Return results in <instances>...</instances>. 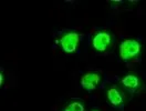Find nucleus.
<instances>
[{"mask_svg":"<svg viewBox=\"0 0 146 111\" xmlns=\"http://www.w3.org/2000/svg\"><path fill=\"white\" fill-rule=\"evenodd\" d=\"M141 52H142V45L135 39H125L119 45V57L125 62L134 60L141 55Z\"/></svg>","mask_w":146,"mask_h":111,"instance_id":"f257e3e1","label":"nucleus"},{"mask_svg":"<svg viewBox=\"0 0 146 111\" xmlns=\"http://www.w3.org/2000/svg\"><path fill=\"white\" fill-rule=\"evenodd\" d=\"M80 43V35L76 32H68L60 39V45L64 52L72 53L75 52Z\"/></svg>","mask_w":146,"mask_h":111,"instance_id":"f03ea898","label":"nucleus"},{"mask_svg":"<svg viewBox=\"0 0 146 111\" xmlns=\"http://www.w3.org/2000/svg\"><path fill=\"white\" fill-rule=\"evenodd\" d=\"M111 42H112L111 35L105 31H100L95 33L92 38V47L99 52L106 51L109 47L111 46Z\"/></svg>","mask_w":146,"mask_h":111,"instance_id":"7ed1b4c3","label":"nucleus"},{"mask_svg":"<svg viewBox=\"0 0 146 111\" xmlns=\"http://www.w3.org/2000/svg\"><path fill=\"white\" fill-rule=\"evenodd\" d=\"M101 81V76L98 72H86V74L81 78V86L83 89H85L86 91L91 92L93 90H95L99 87V83Z\"/></svg>","mask_w":146,"mask_h":111,"instance_id":"20e7f679","label":"nucleus"},{"mask_svg":"<svg viewBox=\"0 0 146 111\" xmlns=\"http://www.w3.org/2000/svg\"><path fill=\"white\" fill-rule=\"evenodd\" d=\"M121 84L128 91H136L142 87V81L141 79L137 77L136 74H126L122 80H121Z\"/></svg>","mask_w":146,"mask_h":111,"instance_id":"39448f33","label":"nucleus"},{"mask_svg":"<svg viewBox=\"0 0 146 111\" xmlns=\"http://www.w3.org/2000/svg\"><path fill=\"white\" fill-rule=\"evenodd\" d=\"M106 98H108V101L110 102V104L115 107V108H119L124 104L123 94L116 87H111L106 91Z\"/></svg>","mask_w":146,"mask_h":111,"instance_id":"423d86ee","label":"nucleus"},{"mask_svg":"<svg viewBox=\"0 0 146 111\" xmlns=\"http://www.w3.org/2000/svg\"><path fill=\"white\" fill-rule=\"evenodd\" d=\"M63 111H85V110H84V106H83L81 102L73 101L71 103H69L63 109Z\"/></svg>","mask_w":146,"mask_h":111,"instance_id":"0eeeda50","label":"nucleus"},{"mask_svg":"<svg viewBox=\"0 0 146 111\" xmlns=\"http://www.w3.org/2000/svg\"><path fill=\"white\" fill-rule=\"evenodd\" d=\"M0 84H3V74H0Z\"/></svg>","mask_w":146,"mask_h":111,"instance_id":"6e6552de","label":"nucleus"},{"mask_svg":"<svg viewBox=\"0 0 146 111\" xmlns=\"http://www.w3.org/2000/svg\"><path fill=\"white\" fill-rule=\"evenodd\" d=\"M92 111H99V110H92Z\"/></svg>","mask_w":146,"mask_h":111,"instance_id":"1a4fd4ad","label":"nucleus"}]
</instances>
